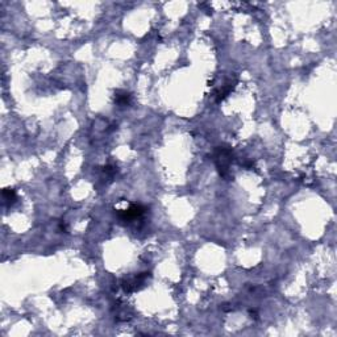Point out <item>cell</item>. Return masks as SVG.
Listing matches in <instances>:
<instances>
[{
  "label": "cell",
  "instance_id": "obj_1",
  "mask_svg": "<svg viewBox=\"0 0 337 337\" xmlns=\"http://www.w3.org/2000/svg\"><path fill=\"white\" fill-rule=\"evenodd\" d=\"M219 176L224 179L231 178V165L235 161V154L229 146H216L211 154Z\"/></svg>",
  "mask_w": 337,
  "mask_h": 337
},
{
  "label": "cell",
  "instance_id": "obj_2",
  "mask_svg": "<svg viewBox=\"0 0 337 337\" xmlns=\"http://www.w3.org/2000/svg\"><path fill=\"white\" fill-rule=\"evenodd\" d=\"M150 277H152L150 273L145 271V273H140V274L135 275V277L132 278H124L121 281V288L124 290V292H127V294L139 291L140 288L144 287L146 279Z\"/></svg>",
  "mask_w": 337,
  "mask_h": 337
},
{
  "label": "cell",
  "instance_id": "obj_3",
  "mask_svg": "<svg viewBox=\"0 0 337 337\" xmlns=\"http://www.w3.org/2000/svg\"><path fill=\"white\" fill-rule=\"evenodd\" d=\"M146 207L141 204H131L127 209H120L117 211V218L122 223H131L136 219H140L145 215Z\"/></svg>",
  "mask_w": 337,
  "mask_h": 337
},
{
  "label": "cell",
  "instance_id": "obj_4",
  "mask_svg": "<svg viewBox=\"0 0 337 337\" xmlns=\"http://www.w3.org/2000/svg\"><path fill=\"white\" fill-rule=\"evenodd\" d=\"M236 83H237V80H228L224 86L219 87V89L215 91V102L216 103L223 102V100H224L232 91H233V89L236 87Z\"/></svg>",
  "mask_w": 337,
  "mask_h": 337
},
{
  "label": "cell",
  "instance_id": "obj_5",
  "mask_svg": "<svg viewBox=\"0 0 337 337\" xmlns=\"http://www.w3.org/2000/svg\"><path fill=\"white\" fill-rule=\"evenodd\" d=\"M113 100L117 107H129L132 104V94L127 93L124 90H116Z\"/></svg>",
  "mask_w": 337,
  "mask_h": 337
},
{
  "label": "cell",
  "instance_id": "obj_6",
  "mask_svg": "<svg viewBox=\"0 0 337 337\" xmlns=\"http://www.w3.org/2000/svg\"><path fill=\"white\" fill-rule=\"evenodd\" d=\"M2 195H3L6 207H11V205H14L15 203L17 202V194L15 190L4 189L3 192H2Z\"/></svg>",
  "mask_w": 337,
  "mask_h": 337
}]
</instances>
